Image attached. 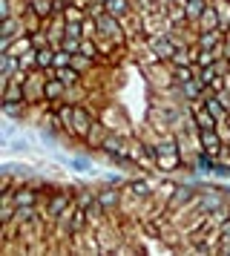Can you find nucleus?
<instances>
[{
  "label": "nucleus",
  "instance_id": "8",
  "mask_svg": "<svg viewBox=\"0 0 230 256\" xmlns=\"http://www.w3.org/2000/svg\"><path fill=\"white\" fill-rule=\"evenodd\" d=\"M204 110H207V112H210V115H213L216 121L219 118H225V104H219L213 98V95H207V98H204Z\"/></svg>",
  "mask_w": 230,
  "mask_h": 256
},
{
  "label": "nucleus",
  "instance_id": "12",
  "mask_svg": "<svg viewBox=\"0 0 230 256\" xmlns=\"http://www.w3.org/2000/svg\"><path fill=\"white\" fill-rule=\"evenodd\" d=\"M72 118H75V130L78 133H89V115L83 110H72Z\"/></svg>",
  "mask_w": 230,
  "mask_h": 256
},
{
  "label": "nucleus",
  "instance_id": "21",
  "mask_svg": "<svg viewBox=\"0 0 230 256\" xmlns=\"http://www.w3.org/2000/svg\"><path fill=\"white\" fill-rule=\"evenodd\" d=\"M201 81H184V95H187V98H196L198 92H201Z\"/></svg>",
  "mask_w": 230,
  "mask_h": 256
},
{
  "label": "nucleus",
  "instance_id": "22",
  "mask_svg": "<svg viewBox=\"0 0 230 256\" xmlns=\"http://www.w3.org/2000/svg\"><path fill=\"white\" fill-rule=\"evenodd\" d=\"M46 46H49V37H46L43 32H35L32 35V49L38 52V49H46Z\"/></svg>",
  "mask_w": 230,
  "mask_h": 256
},
{
  "label": "nucleus",
  "instance_id": "1",
  "mask_svg": "<svg viewBox=\"0 0 230 256\" xmlns=\"http://www.w3.org/2000/svg\"><path fill=\"white\" fill-rule=\"evenodd\" d=\"M201 141H204V147H207V155H219L222 153V144H219V136H216V130H201Z\"/></svg>",
  "mask_w": 230,
  "mask_h": 256
},
{
  "label": "nucleus",
  "instance_id": "17",
  "mask_svg": "<svg viewBox=\"0 0 230 256\" xmlns=\"http://www.w3.org/2000/svg\"><path fill=\"white\" fill-rule=\"evenodd\" d=\"M61 49L69 52V55H78V52H81V40H78V37H66V35H64V40H61Z\"/></svg>",
  "mask_w": 230,
  "mask_h": 256
},
{
  "label": "nucleus",
  "instance_id": "2",
  "mask_svg": "<svg viewBox=\"0 0 230 256\" xmlns=\"http://www.w3.org/2000/svg\"><path fill=\"white\" fill-rule=\"evenodd\" d=\"M15 67H17V55H12V52H3V58H0V72H3V81H9V78L15 75Z\"/></svg>",
  "mask_w": 230,
  "mask_h": 256
},
{
  "label": "nucleus",
  "instance_id": "7",
  "mask_svg": "<svg viewBox=\"0 0 230 256\" xmlns=\"http://www.w3.org/2000/svg\"><path fill=\"white\" fill-rule=\"evenodd\" d=\"M201 26H204V32L219 29V15H216L213 6H207V9H204V15H201Z\"/></svg>",
  "mask_w": 230,
  "mask_h": 256
},
{
  "label": "nucleus",
  "instance_id": "9",
  "mask_svg": "<svg viewBox=\"0 0 230 256\" xmlns=\"http://www.w3.org/2000/svg\"><path fill=\"white\" fill-rule=\"evenodd\" d=\"M219 40H222V35L216 32V29H210V32H204L201 37H198V46H201V49H216Z\"/></svg>",
  "mask_w": 230,
  "mask_h": 256
},
{
  "label": "nucleus",
  "instance_id": "23",
  "mask_svg": "<svg viewBox=\"0 0 230 256\" xmlns=\"http://www.w3.org/2000/svg\"><path fill=\"white\" fill-rule=\"evenodd\" d=\"M98 202H101L104 207H113L115 202H118V193H115V190H104V193L98 196Z\"/></svg>",
  "mask_w": 230,
  "mask_h": 256
},
{
  "label": "nucleus",
  "instance_id": "26",
  "mask_svg": "<svg viewBox=\"0 0 230 256\" xmlns=\"http://www.w3.org/2000/svg\"><path fill=\"white\" fill-rule=\"evenodd\" d=\"M66 64H69V52H58V55H55V69H61V67H66Z\"/></svg>",
  "mask_w": 230,
  "mask_h": 256
},
{
  "label": "nucleus",
  "instance_id": "33",
  "mask_svg": "<svg viewBox=\"0 0 230 256\" xmlns=\"http://www.w3.org/2000/svg\"><path fill=\"white\" fill-rule=\"evenodd\" d=\"M225 55H228V58H230V35H228V37H225Z\"/></svg>",
  "mask_w": 230,
  "mask_h": 256
},
{
  "label": "nucleus",
  "instance_id": "27",
  "mask_svg": "<svg viewBox=\"0 0 230 256\" xmlns=\"http://www.w3.org/2000/svg\"><path fill=\"white\" fill-rule=\"evenodd\" d=\"M222 245H225V248H230V222L222 224Z\"/></svg>",
  "mask_w": 230,
  "mask_h": 256
},
{
  "label": "nucleus",
  "instance_id": "16",
  "mask_svg": "<svg viewBox=\"0 0 230 256\" xmlns=\"http://www.w3.org/2000/svg\"><path fill=\"white\" fill-rule=\"evenodd\" d=\"M61 92H64V81H58V78L49 81V84H43V95H46V98H58Z\"/></svg>",
  "mask_w": 230,
  "mask_h": 256
},
{
  "label": "nucleus",
  "instance_id": "19",
  "mask_svg": "<svg viewBox=\"0 0 230 256\" xmlns=\"http://www.w3.org/2000/svg\"><path fill=\"white\" fill-rule=\"evenodd\" d=\"M198 69V81L207 86V84H216V69L213 67H196Z\"/></svg>",
  "mask_w": 230,
  "mask_h": 256
},
{
  "label": "nucleus",
  "instance_id": "30",
  "mask_svg": "<svg viewBox=\"0 0 230 256\" xmlns=\"http://www.w3.org/2000/svg\"><path fill=\"white\" fill-rule=\"evenodd\" d=\"M179 81H193V75H190V69H179Z\"/></svg>",
  "mask_w": 230,
  "mask_h": 256
},
{
  "label": "nucleus",
  "instance_id": "31",
  "mask_svg": "<svg viewBox=\"0 0 230 256\" xmlns=\"http://www.w3.org/2000/svg\"><path fill=\"white\" fill-rule=\"evenodd\" d=\"M72 164H75V170H81V173L89 170V164H86V161H81V158H78V161H72Z\"/></svg>",
  "mask_w": 230,
  "mask_h": 256
},
{
  "label": "nucleus",
  "instance_id": "3",
  "mask_svg": "<svg viewBox=\"0 0 230 256\" xmlns=\"http://www.w3.org/2000/svg\"><path fill=\"white\" fill-rule=\"evenodd\" d=\"M98 29L104 35H115V37H118V17L115 15H101L98 17Z\"/></svg>",
  "mask_w": 230,
  "mask_h": 256
},
{
  "label": "nucleus",
  "instance_id": "15",
  "mask_svg": "<svg viewBox=\"0 0 230 256\" xmlns=\"http://www.w3.org/2000/svg\"><path fill=\"white\" fill-rule=\"evenodd\" d=\"M196 121H198V130H216V118L207 112V110H201L196 115Z\"/></svg>",
  "mask_w": 230,
  "mask_h": 256
},
{
  "label": "nucleus",
  "instance_id": "14",
  "mask_svg": "<svg viewBox=\"0 0 230 256\" xmlns=\"http://www.w3.org/2000/svg\"><path fill=\"white\" fill-rule=\"evenodd\" d=\"M69 205H72V202H69L66 196H55V199H52V205H49V213H52V216H61Z\"/></svg>",
  "mask_w": 230,
  "mask_h": 256
},
{
  "label": "nucleus",
  "instance_id": "11",
  "mask_svg": "<svg viewBox=\"0 0 230 256\" xmlns=\"http://www.w3.org/2000/svg\"><path fill=\"white\" fill-rule=\"evenodd\" d=\"M204 9H207V0H187V17H201L204 15Z\"/></svg>",
  "mask_w": 230,
  "mask_h": 256
},
{
  "label": "nucleus",
  "instance_id": "13",
  "mask_svg": "<svg viewBox=\"0 0 230 256\" xmlns=\"http://www.w3.org/2000/svg\"><path fill=\"white\" fill-rule=\"evenodd\" d=\"M35 202H38V196H35L32 190H20V193L15 196V205L17 207H32Z\"/></svg>",
  "mask_w": 230,
  "mask_h": 256
},
{
  "label": "nucleus",
  "instance_id": "6",
  "mask_svg": "<svg viewBox=\"0 0 230 256\" xmlns=\"http://www.w3.org/2000/svg\"><path fill=\"white\" fill-rule=\"evenodd\" d=\"M3 101H23V89H20V84L17 81H6V92H3Z\"/></svg>",
  "mask_w": 230,
  "mask_h": 256
},
{
  "label": "nucleus",
  "instance_id": "4",
  "mask_svg": "<svg viewBox=\"0 0 230 256\" xmlns=\"http://www.w3.org/2000/svg\"><path fill=\"white\" fill-rule=\"evenodd\" d=\"M153 49L158 52V55H161V58H173V43H170V37H164V35H161V37H153Z\"/></svg>",
  "mask_w": 230,
  "mask_h": 256
},
{
  "label": "nucleus",
  "instance_id": "10",
  "mask_svg": "<svg viewBox=\"0 0 230 256\" xmlns=\"http://www.w3.org/2000/svg\"><path fill=\"white\" fill-rule=\"evenodd\" d=\"M104 9H107V15L121 17L127 12V0H104Z\"/></svg>",
  "mask_w": 230,
  "mask_h": 256
},
{
  "label": "nucleus",
  "instance_id": "28",
  "mask_svg": "<svg viewBox=\"0 0 230 256\" xmlns=\"http://www.w3.org/2000/svg\"><path fill=\"white\" fill-rule=\"evenodd\" d=\"M132 190H135L138 196H147V193H150V187L144 184V182H135V184H132Z\"/></svg>",
  "mask_w": 230,
  "mask_h": 256
},
{
  "label": "nucleus",
  "instance_id": "24",
  "mask_svg": "<svg viewBox=\"0 0 230 256\" xmlns=\"http://www.w3.org/2000/svg\"><path fill=\"white\" fill-rule=\"evenodd\" d=\"M58 81H64V84H75V81H78V72H72V69H58Z\"/></svg>",
  "mask_w": 230,
  "mask_h": 256
},
{
  "label": "nucleus",
  "instance_id": "25",
  "mask_svg": "<svg viewBox=\"0 0 230 256\" xmlns=\"http://www.w3.org/2000/svg\"><path fill=\"white\" fill-rule=\"evenodd\" d=\"M64 35H66V37H81V23H75V20H72V23H66Z\"/></svg>",
  "mask_w": 230,
  "mask_h": 256
},
{
  "label": "nucleus",
  "instance_id": "18",
  "mask_svg": "<svg viewBox=\"0 0 230 256\" xmlns=\"http://www.w3.org/2000/svg\"><path fill=\"white\" fill-rule=\"evenodd\" d=\"M86 216H89V213H86L83 207L72 210V230H75V233H78V230H83V222H86Z\"/></svg>",
  "mask_w": 230,
  "mask_h": 256
},
{
  "label": "nucleus",
  "instance_id": "5",
  "mask_svg": "<svg viewBox=\"0 0 230 256\" xmlns=\"http://www.w3.org/2000/svg\"><path fill=\"white\" fill-rule=\"evenodd\" d=\"M35 64L40 69H49V67H55V52L46 46V49H38L35 52Z\"/></svg>",
  "mask_w": 230,
  "mask_h": 256
},
{
  "label": "nucleus",
  "instance_id": "20",
  "mask_svg": "<svg viewBox=\"0 0 230 256\" xmlns=\"http://www.w3.org/2000/svg\"><path fill=\"white\" fill-rule=\"evenodd\" d=\"M104 150H107V153H118L121 158H124V150H121V138H115V136H110L107 141H104Z\"/></svg>",
  "mask_w": 230,
  "mask_h": 256
},
{
  "label": "nucleus",
  "instance_id": "32",
  "mask_svg": "<svg viewBox=\"0 0 230 256\" xmlns=\"http://www.w3.org/2000/svg\"><path fill=\"white\" fill-rule=\"evenodd\" d=\"M64 9V0H52V12H61Z\"/></svg>",
  "mask_w": 230,
  "mask_h": 256
},
{
  "label": "nucleus",
  "instance_id": "29",
  "mask_svg": "<svg viewBox=\"0 0 230 256\" xmlns=\"http://www.w3.org/2000/svg\"><path fill=\"white\" fill-rule=\"evenodd\" d=\"M81 55H86V58L92 55V58H95V46H89V43H81Z\"/></svg>",
  "mask_w": 230,
  "mask_h": 256
}]
</instances>
